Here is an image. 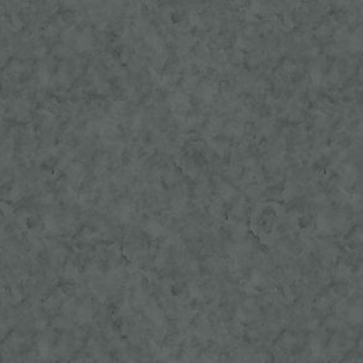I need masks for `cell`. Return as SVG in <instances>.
Masks as SVG:
<instances>
[{"label":"cell","instance_id":"cell-1","mask_svg":"<svg viewBox=\"0 0 363 363\" xmlns=\"http://www.w3.org/2000/svg\"><path fill=\"white\" fill-rule=\"evenodd\" d=\"M61 20L66 25H72L76 20V14L72 10H63L61 13Z\"/></svg>","mask_w":363,"mask_h":363},{"label":"cell","instance_id":"cell-2","mask_svg":"<svg viewBox=\"0 0 363 363\" xmlns=\"http://www.w3.org/2000/svg\"><path fill=\"white\" fill-rule=\"evenodd\" d=\"M170 20H171L172 24H181V22H182V20H184V15H182V13H180V11H174V13H171Z\"/></svg>","mask_w":363,"mask_h":363},{"label":"cell","instance_id":"cell-3","mask_svg":"<svg viewBox=\"0 0 363 363\" xmlns=\"http://www.w3.org/2000/svg\"><path fill=\"white\" fill-rule=\"evenodd\" d=\"M310 224V220L308 218V217H301L300 218V221H299V226L301 227V228H305V227H308Z\"/></svg>","mask_w":363,"mask_h":363},{"label":"cell","instance_id":"cell-4","mask_svg":"<svg viewBox=\"0 0 363 363\" xmlns=\"http://www.w3.org/2000/svg\"><path fill=\"white\" fill-rule=\"evenodd\" d=\"M26 226H27L29 228H34V227H36V226H37V221H36V218H34V217L27 218Z\"/></svg>","mask_w":363,"mask_h":363}]
</instances>
